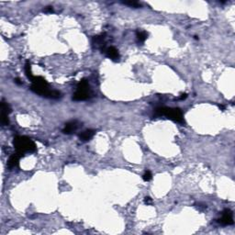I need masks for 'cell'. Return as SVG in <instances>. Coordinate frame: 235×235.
I'll use <instances>...</instances> for the list:
<instances>
[{"label":"cell","instance_id":"cell-10","mask_svg":"<svg viewBox=\"0 0 235 235\" xmlns=\"http://www.w3.org/2000/svg\"><path fill=\"white\" fill-rule=\"evenodd\" d=\"M136 37H137L139 41H140V42H143L147 39L148 33L146 31H142V30H141V31H137Z\"/></svg>","mask_w":235,"mask_h":235},{"label":"cell","instance_id":"cell-13","mask_svg":"<svg viewBox=\"0 0 235 235\" xmlns=\"http://www.w3.org/2000/svg\"><path fill=\"white\" fill-rule=\"evenodd\" d=\"M123 4L124 5L130 6V7H141V4L136 2V1H127V2H123Z\"/></svg>","mask_w":235,"mask_h":235},{"label":"cell","instance_id":"cell-15","mask_svg":"<svg viewBox=\"0 0 235 235\" xmlns=\"http://www.w3.org/2000/svg\"><path fill=\"white\" fill-rule=\"evenodd\" d=\"M144 203L146 205H150V204L153 203V199H152L150 197H145L144 198Z\"/></svg>","mask_w":235,"mask_h":235},{"label":"cell","instance_id":"cell-5","mask_svg":"<svg viewBox=\"0 0 235 235\" xmlns=\"http://www.w3.org/2000/svg\"><path fill=\"white\" fill-rule=\"evenodd\" d=\"M78 126H79V124H78L77 121L75 120L70 121V122L65 124L64 128L63 130V132L64 134H72L78 129Z\"/></svg>","mask_w":235,"mask_h":235},{"label":"cell","instance_id":"cell-4","mask_svg":"<svg viewBox=\"0 0 235 235\" xmlns=\"http://www.w3.org/2000/svg\"><path fill=\"white\" fill-rule=\"evenodd\" d=\"M220 224L222 225H232L233 224V217L232 211L230 210H225L222 212V217L218 220Z\"/></svg>","mask_w":235,"mask_h":235},{"label":"cell","instance_id":"cell-3","mask_svg":"<svg viewBox=\"0 0 235 235\" xmlns=\"http://www.w3.org/2000/svg\"><path fill=\"white\" fill-rule=\"evenodd\" d=\"M91 97V90L89 84L86 79H82L77 85V89L73 95V99L75 101H83L86 100Z\"/></svg>","mask_w":235,"mask_h":235},{"label":"cell","instance_id":"cell-18","mask_svg":"<svg viewBox=\"0 0 235 235\" xmlns=\"http://www.w3.org/2000/svg\"><path fill=\"white\" fill-rule=\"evenodd\" d=\"M186 97V94H182V95H181V97H179V99L183 100V99H185Z\"/></svg>","mask_w":235,"mask_h":235},{"label":"cell","instance_id":"cell-1","mask_svg":"<svg viewBox=\"0 0 235 235\" xmlns=\"http://www.w3.org/2000/svg\"><path fill=\"white\" fill-rule=\"evenodd\" d=\"M13 145L19 156H23L26 153H34L37 149L34 142L26 136H16L13 141Z\"/></svg>","mask_w":235,"mask_h":235},{"label":"cell","instance_id":"cell-2","mask_svg":"<svg viewBox=\"0 0 235 235\" xmlns=\"http://www.w3.org/2000/svg\"><path fill=\"white\" fill-rule=\"evenodd\" d=\"M156 114L159 116H165L167 119H170L176 122L183 123L184 121V117H183V112L180 108L178 107H161L155 109Z\"/></svg>","mask_w":235,"mask_h":235},{"label":"cell","instance_id":"cell-8","mask_svg":"<svg viewBox=\"0 0 235 235\" xmlns=\"http://www.w3.org/2000/svg\"><path fill=\"white\" fill-rule=\"evenodd\" d=\"M19 155L18 154H12L10 157H9V160H8V167L9 168H14L16 166H18L19 165Z\"/></svg>","mask_w":235,"mask_h":235},{"label":"cell","instance_id":"cell-14","mask_svg":"<svg viewBox=\"0 0 235 235\" xmlns=\"http://www.w3.org/2000/svg\"><path fill=\"white\" fill-rule=\"evenodd\" d=\"M152 177H153V176H152V173L150 171H146L144 174H143L142 179L144 180L145 182H149L152 179Z\"/></svg>","mask_w":235,"mask_h":235},{"label":"cell","instance_id":"cell-17","mask_svg":"<svg viewBox=\"0 0 235 235\" xmlns=\"http://www.w3.org/2000/svg\"><path fill=\"white\" fill-rule=\"evenodd\" d=\"M14 81H15V83H17L18 85H21V84H22V82H20V80L19 79V78H16V79H15Z\"/></svg>","mask_w":235,"mask_h":235},{"label":"cell","instance_id":"cell-11","mask_svg":"<svg viewBox=\"0 0 235 235\" xmlns=\"http://www.w3.org/2000/svg\"><path fill=\"white\" fill-rule=\"evenodd\" d=\"M11 112V108L9 107V105L5 102V101H2L1 102V113H6V114H9Z\"/></svg>","mask_w":235,"mask_h":235},{"label":"cell","instance_id":"cell-16","mask_svg":"<svg viewBox=\"0 0 235 235\" xmlns=\"http://www.w3.org/2000/svg\"><path fill=\"white\" fill-rule=\"evenodd\" d=\"M45 12H53V8H51V7H48L47 8H45V10H44Z\"/></svg>","mask_w":235,"mask_h":235},{"label":"cell","instance_id":"cell-9","mask_svg":"<svg viewBox=\"0 0 235 235\" xmlns=\"http://www.w3.org/2000/svg\"><path fill=\"white\" fill-rule=\"evenodd\" d=\"M25 73H26V75H27V77L29 78V80H31L32 79V73H31V66H30V63L29 62H27L25 64Z\"/></svg>","mask_w":235,"mask_h":235},{"label":"cell","instance_id":"cell-7","mask_svg":"<svg viewBox=\"0 0 235 235\" xmlns=\"http://www.w3.org/2000/svg\"><path fill=\"white\" fill-rule=\"evenodd\" d=\"M95 135V130H86L79 134V139L83 142H87L91 140Z\"/></svg>","mask_w":235,"mask_h":235},{"label":"cell","instance_id":"cell-12","mask_svg":"<svg viewBox=\"0 0 235 235\" xmlns=\"http://www.w3.org/2000/svg\"><path fill=\"white\" fill-rule=\"evenodd\" d=\"M1 123L3 126H7L9 124V120H8V115L6 113H1Z\"/></svg>","mask_w":235,"mask_h":235},{"label":"cell","instance_id":"cell-6","mask_svg":"<svg viewBox=\"0 0 235 235\" xmlns=\"http://www.w3.org/2000/svg\"><path fill=\"white\" fill-rule=\"evenodd\" d=\"M105 53L108 58H110L113 61H118L120 59L119 51L114 47H108L105 50Z\"/></svg>","mask_w":235,"mask_h":235}]
</instances>
